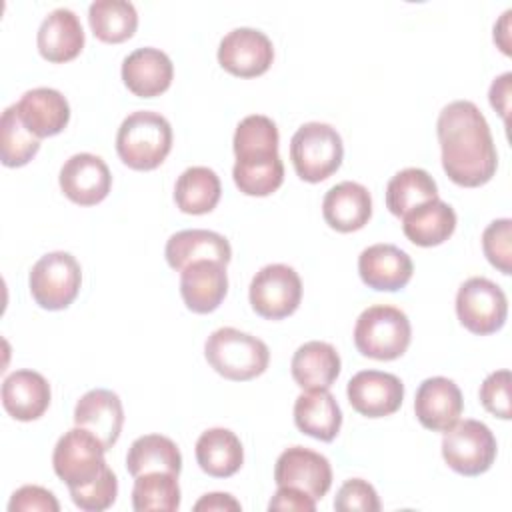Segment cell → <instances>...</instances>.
Returning a JSON list of instances; mask_svg holds the SVG:
<instances>
[{"instance_id": "obj_21", "label": "cell", "mask_w": 512, "mask_h": 512, "mask_svg": "<svg viewBox=\"0 0 512 512\" xmlns=\"http://www.w3.org/2000/svg\"><path fill=\"white\" fill-rule=\"evenodd\" d=\"M322 216L336 232H356L372 216V196L366 186L344 180L324 194Z\"/></svg>"}, {"instance_id": "obj_15", "label": "cell", "mask_w": 512, "mask_h": 512, "mask_svg": "<svg viewBox=\"0 0 512 512\" xmlns=\"http://www.w3.org/2000/svg\"><path fill=\"white\" fill-rule=\"evenodd\" d=\"M464 400L454 380L444 376L426 378L414 398V412L418 422L432 432H446L462 416Z\"/></svg>"}, {"instance_id": "obj_19", "label": "cell", "mask_w": 512, "mask_h": 512, "mask_svg": "<svg viewBox=\"0 0 512 512\" xmlns=\"http://www.w3.org/2000/svg\"><path fill=\"white\" fill-rule=\"evenodd\" d=\"M74 424L92 432L110 450L120 438L124 424V410L120 396L106 388L86 392L74 408Z\"/></svg>"}, {"instance_id": "obj_27", "label": "cell", "mask_w": 512, "mask_h": 512, "mask_svg": "<svg viewBox=\"0 0 512 512\" xmlns=\"http://www.w3.org/2000/svg\"><path fill=\"white\" fill-rule=\"evenodd\" d=\"M404 236L416 246H438L456 230V212L440 198L424 202L402 216Z\"/></svg>"}, {"instance_id": "obj_7", "label": "cell", "mask_w": 512, "mask_h": 512, "mask_svg": "<svg viewBox=\"0 0 512 512\" xmlns=\"http://www.w3.org/2000/svg\"><path fill=\"white\" fill-rule=\"evenodd\" d=\"M28 284L30 294L40 308L64 310L80 292L82 270L70 252H48L32 266Z\"/></svg>"}, {"instance_id": "obj_13", "label": "cell", "mask_w": 512, "mask_h": 512, "mask_svg": "<svg viewBox=\"0 0 512 512\" xmlns=\"http://www.w3.org/2000/svg\"><path fill=\"white\" fill-rule=\"evenodd\" d=\"M350 406L368 418L394 414L404 400V384L398 376L380 370H360L348 380Z\"/></svg>"}, {"instance_id": "obj_36", "label": "cell", "mask_w": 512, "mask_h": 512, "mask_svg": "<svg viewBox=\"0 0 512 512\" xmlns=\"http://www.w3.org/2000/svg\"><path fill=\"white\" fill-rule=\"evenodd\" d=\"M234 184L246 196H268L276 192L284 182V164L282 158L270 162H254L240 164L236 162L232 168Z\"/></svg>"}, {"instance_id": "obj_12", "label": "cell", "mask_w": 512, "mask_h": 512, "mask_svg": "<svg viewBox=\"0 0 512 512\" xmlns=\"http://www.w3.org/2000/svg\"><path fill=\"white\" fill-rule=\"evenodd\" d=\"M274 60V46L270 38L256 28H234L218 46L220 66L240 78H254L264 74Z\"/></svg>"}, {"instance_id": "obj_30", "label": "cell", "mask_w": 512, "mask_h": 512, "mask_svg": "<svg viewBox=\"0 0 512 512\" xmlns=\"http://www.w3.org/2000/svg\"><path fill=\"white\" fill-rule=\"evenodd\" d=\"M126 470L134 478L148 472H170L178 476L182 470V454L168 436L144 434L128 448Z\"/></svg>"}, {"instance_id": "obj_8", "label": "cell", "mask_w": 512, "mask_h": 512, "mask_svg": "<svg viewBox=\"0 0 512 512\" xmlns=\"http://www.w3.org/2000/svg\"><path fill=\"white\" fill-rule=\"evenodd\" d=\"M442 456L454 472L480 476L494 464L496 438L484 422L466 418L444 432Z\"/></svg>"}, {"instance_id": "obj_32", "label": "cell", "mask_w": 512, "mask_h": 512, "mask_svg": "<svg viewBox=\"0 0 512 512\" xmlns=\"http://www.w3.org/2000/svg\"><path fill=\"white\" fill-rule=\"evenodd\" d=\"M434 198H438V186L422 168H404L386 186V208L398 218Z\"/></svg>"}, {"instance_id": "obj_17", "label": "cell", "mask_w": 512, "mask_h": 512, "mask_svg": "<svg viewBox=\"0 0 512 512\" xmlns=\"http://www.w3.org/2000/svg\"><path fill=\"white\" fill-rule=\"evenodd\" d=\"M174 78V66L160 48H136L122 60V80L140 98H154L166 92Z\"/></svg>"}, {"instance_id": "obj_6", "label": "cell", "mask_w": 512, "mask_h": 512, "mask_svg": "<svg viewBox=\"0 0 512 512\" xmlns=\"http://www.w3.org/2000/svg\"><path fill=\"white\" fill-rule=\"evenodd\" d=\"M106 446L86 428L74 426L64 432L52 452L56 476L70 488L92 484L106 468Z\"/></svg>"}, {"instance_id": "obj_42", "label": "cell", "mask_w": 512, "mask_h": 512, "mask_svg": "<svg viewBox=\"0 0 512 512\" xmlns=\"http://www.w3.org/2000/svg\"><path fill=\"white\" fill-rule=\"evenodd\" d=\"M270 510H296V512H314L316 500L310 498L306 492L290 488V486H278L276 494L272 496Z\"/></svg>"}, {"instance_id": "obj_34", "label": "cell", "mask_w": 512, "mask_h": 512, "mask_svg": "<svg viewBox=\"0 0 512 512\" xmlns=\"http://www.w3.org/2000/svg\"><path fill=\"white\" fill-rule=\"evenodd\" d=\"M132 508L136 512H176L180 508L178 476L170 472H148L136 476L132 488Z\"/></svg>"}, {"instance_id": "obj_40", "label": "cell", "mask_w": 512, "mask_h": 512, "mask_svg": "<svg viewBox=\"0 0 512 512\" xmlns=\"http://www.w3.org/2000/svg\"><path fill=\"white\" fill-rule=\"evenodd\" d=\"M334 510L336 512H378L380 500L372 484H368L362 478H350L346 480L334 498Z\"/></svg>"}, {"instance_id": "obj_5", "label": "cell", "mask_w": 512, "mask_h": 512, "mask_svg": "<svg viewBox=\"0 0 512 512\" xmlns=\"http://www.w3.org/2000/svg\"><path fill=\"white\" fill-rule=\"evenodd\" d=\"M344 146L336 128L324 122L302 124L290 140V160L304 182H322L342 164Z\"/></svg>"}, {"instance_id": "obj_22", "label": "cell", "mask_w": 512, "mask_h": 512, "mask_svg": "<svg viewBox=\"0 0 512 512\" xmlns=\"http://www.w3.org/2000/svg\"><path fill=\"white\" fill-rule=\"evenodd\" d=\"M50 384L34 370H14L2 382V406L4 410L20 420H38L50 406Z\"/></svg>"}, {"instance_id": "obj_35", "label": "cell", "mask_w": 512, "mask_h": 512, "mask_svg": "<svg viewBox=\"0 0 512 512\" xmlns=\"http://www.w3.org/2000/svg\"><path fill=\"white\" fill-rule=\"evenodd\" d=\"M40 150V138H36L20 120L14 104L2 112L0 120V156L8 168L28 164Z\"/></svg>"}, {"instance_id": "obj_20", "label": "cell", "mask_w": 512, "mask_h": 512, "mask_svg": "<svg viewBox=\"0 0 512 512\" xmlns=\"http://www.w3.org/2000/svg\"><path fill=\"white\" fill-rule=\"evenodd\" d=\"M22 124L36 136L48 138L60 134L70 120V104L54 88H32L14 104Z\"/></svg>"}, {"instance_id": "obj_29", "label": "cell", "mask_w": 512, "mask_h": 512, "mask_svg": "<svg viewBox=\"0 0 512 512\" xmlns=\"http://www.w3.org/2000/svg\"><path fill=\"white\" fill-rule=\"evenodd\" d=\"M278 128L264 114H250L236 126L234 132V154L236 162L252 164V162H270L280 158L278 154Z\"/></svg>"}, {"instance_id": "obj_4", "label": "cell", "mask_w": 512, "mask_h": 512, "mask_svg": "<svg viewBox=\"0 0 512 512\" xmlns=\"http://www.w3.org/2000/svg\"><path fill=\"white\" fill-rule=\"evenodd\" d=\"M412 338L408 316L390 304L368 306L356 320L354 344L358 352L374 360L400 358Z\"/></svg>"}, {"instance_id": "obj_39", "label": "cell", "mask_w": 512, "mask_h": 512, "mask_svg": "<svg viewBox=\"0 0 512 512\" xmlns=\"http://www.w3.org/2000/svg\"><path fill=\"white\" fill-rule=\"evenodd\" d=\"M510 384H512V376L510 370H496L492 374H488L480 386V402L482 406L502 418V420H510L512 418V408H510Z\"/></svg>"}, {"instance_id": "obj_37", "label": "cell", "mask_w": 512, "mask_h": 512, "mask_svg": "<svg viewBox=\"0 0 512 512\" xmlns=\"http://www.w3.org/2000/svg\"><path fill=\"white\" fill-rule=\"evenodd\" d=\"M482 250L488 262L502 274L512 272V220L500 218L482 232Z\"/></svg>"}, {"instance_id": "obj_26", "label": "cell", "mask_w": 512, "mask_h": 512, "mask_svg": "<svg viewBox=\"0 0 512 512\" xmlns=\"http://www.w3.org/2000/svg\"><path fill=\"white\" fill-rule=\"evenodd\" d=\"M340 366V356L332 344L310 340L294 352L290 372L302 390H316L330 388L340 374Z\"/></svg>"}, {"instance_id": "obj_38", "label": "cell", "mask_w": 512, "mask_h": 512, "mask_svg": "<svg viewBox=\"0 0 512 512\" xmlns=\"http://www.w3.org/2000/svg\"><path fill=\"white\" fill-rule=\"evenodd\" d=\"M72 502L86 512H102L110 508L118 496V480L116 474L106 468L92 484L82 488H70Z\"/></svg>"}, {"instance_id": "obj_3", "label": "cell", "mask_w": 512, "mask_h": 512, "mask_svg": "<svg viewBox=\"0 0 512 512\" xmlns=\"http://www.w3.org/2000/svg\"><path fill=\"white\" fill-rule=\"evenodd\" d=\"M204 356L220 376L234 382L260 376L270 362V350L260 338L232 326L218 328L206 338Z\"/></svg>"}, {"instance_id": "obj_28", "label": "cell", "mask_w": 512, "mask_h": 512, "mask_svg": "<svg viewBox=\"0 0 512 512\" xmlns=\"http://www.w3.org/2000/svg\"><path fill=\"white\" fill-rule=\"evenodd\" d=\"M196 462L208 476L230 478L244 462L242 442L228 428H208L196 440Z\"/></svg>"}, {"instance_id": "obj_44", "label": "cell", "mask_w": 512, "mask_h": 512, "mask_svg": "<svg viewBox=\"0 0 512 512\" xmlns=\"http://www.w3.org/2000/svg\"><path fill=\"white\" fill-rule=\"evenodd\" d=\"M196 512H212V510H240V502L234 500L232 494L226 492H212V494H204L196 504H194Z\"/></svg>"}, {"instance_id": "obj_23", "label": "cell", "mask_w": 512, "mask_h": 512, "mask_svg": "<svg viewBox=\"0 0 512 512\" xmlns=\"http://www.w3.org/2000/svg\"><path fill=\"white\" fill-rule=\"evenodd\" d=\"M36 46L48 62L62 64L74 60L84 48V30L78 16L68 8L52 10L38 28Z\"/></svg>"}, {"instance_id": "obj_9", "label": "cell", "mask_w": 512, "mask_h": 512, "mask_svg": "<svg viewBox=\"0 0 512 512\" xmlns=\"http://www.w3.org/2000/svg\"><path fill=\"white\" fill-rule=\"evenodd\" d=\"M456 314L466 330L486 336L504 326L508 300L496 282L484 276H472L458 288Z\"/></svg>"}, {"instance_id": "obj_2", "label": "cell", "mask_w": 512, "mask_h": 512, "mask_svg": "<svg viewBox=\"0 0 512 512\" xmlns=\"http://www.w3.org/2000/svg\"><path fill=\"white\" fill-rule=\"evenodd\" d=\"M172 150L170 122L152 110L128 114L116 134V152L132 170L158 168Z\"/></svg>"}, {"instance_id": "obj_24", "label": "cell", "mask_w": 512, "mask_h": 512, "mask_svg": "<svg viewBox=\"0 0 512 512\" xmlns=\"http://www.w3.org/2000/svg\"><path fill=\"white\" fill-rule=\"evenodd\" d=\"M164 256L170 268L182 272L188 264L198 260H216L228 264L232 258L230 242L212 230L192 228L172 234L166 242Z\"/></svg>"}, {"instance_id": "obj_1", "label": "cell", "mask_w": 512, "mask_h": 512, "mask_svg": "<svg viewBox=\"0 0 512 512\" xmlns=\"http://www.w3.org/2000/svg\"><path fill=\"white\" fill-rule=\"evenodd\" d=\"M436 134L442 168L448 178L466 188L486 184L498 166L490 126L480 108L470 100H454L442 108Z\"/></svg>"}, {"instance_id": "obj_43", "label": "cell", "mask_w": 512, "mask_h": 512, "mask_svg": "<svg viewBox=\"0 0 512 512\" xmlns=\"http://www.w3.org/2000/svg\"><path fill=\"white\" fill-rule=\"evenodd\" d=\"M510 82H512V74L504 72L502 76H498L492 86H490V104L496 112H500V116L504 118V122H508V112H510Z\"/></svg>"}, {"instance_id": "obj_14", "label": "cell", "mask_w": 512, "mask_h": 512, "mask_svg": "<svg viewBox=\"0 0 512 512\" xmlns=\"http://www.w3.org/2000/svg\"><path fill=\"white\" fill-rule=\"evenodd\" d=\"M58 182L68 200L80 206H94L108 196L112 174L100 156L80 152L62 164Z\"/></svg>"}, {"instance_id": "obj_18", "label": "cell", "mask_w": 512, "mask_h": 512, "mask_svg": "<svg viewBox=\"0 0 512 512\" xmlns=\"http://www.w3.org/2000/svg\"><path fill=\"white\" fill-rule=\"evenodd\" d=\"M228 292L226 264L198 260L180 272V294L188 310L196 314L214 312Z\"/></svg>"}, {"instance_id": "obj_10", "label": "cell", "mask_w": 512, "mask_h": 512, "mask_svg": "<svg viewBox=\"0 0 512 512\" xmlns=\"http://www.w3.org/2000/svg\"><path fill=\"white\" fill-rule=\"evenodd\" d=\"M248 298L258 316L282 320L300 306L302 280L288 264H268L254 274Z\"/></svg>"}, {"instance_id": "obj_31", "label": "cell", "mask_w": 512, "mask_h": 512, "mask_svg": "<svg viewBox=\"0 0 512 512\" xmlns=\"http://www.w3.org/2000/svg\"><path fill=\"white\" fill-rule=\"evenodd\" d=\"M222 194L218 174L208 166L186 168L174 186V202L184 214H208Z\"/></svg>"}, {"instance_id": "obj_11", "label": "cell", "mask_w": 512, "mask_h": 512, "mask_svg": "<svg viewBox=\"0 0 512 512\" xmlns=\"http://www.w3.org/2000/svg\"><path fill=\"white\" fill-rule=\"evenodd\" d=\"M276 486H290L320 500L332 486V468L326 456L304 446L284 450L274 466Z\"/></svg>"}, {"instance_id": "obj_41", "label": "cell", "mask_w": 512, "mask_h": 512, "mask_svg": "<svg viewBox=\"0 0 512 512\" xmlns=\"http://www.w3.org/2000/svg\"><path fill=\"white\" fill-rule=\"evenodd\" d=\"M8 510L10 512H34V510H40V512H58L60 510V504L56 500V496L42 488V486H34V484H26L22 488H18L10 502H8Z\"/></svg>"}, {"instance_id": "obj_25", "label": "cell", "mask_w": 512, "mask_h": 512, "mask_svg": "<svg viewBox=\"0 0 512 512\" xmlns=\"http://www.w3.org/2000/svg\"><path fill=\"white\" fill-rule=\"evenodd\" d=\"M294 422L300 432L332 442L342 426V410L328 388L306 390L294 402Z\"/></svg>"}, {"instance_id": "obj_16", "label": "cell", "mask_w": 512, "mask_h": 512, "mask_svg": "<svg viewBox=\"0 0 512 512\" xmlns=\"http://www.w3.org/2000/svg\"><path fill=\"white\" fill-rule=\"evenodd\" d=\"M412 272V258L394 244H372L358 256V274L372 290H402L410 282Z\"/></svg>"}, {"instance_id": "obj_33", "label": "cell", "mask_w": 512, "mask_h": 512, "mask_svg": "<svg viewBox=\"0 0 512 512\" xmlns=\"http://www.w3.org/2000/svg\"><path fill=\"white\" fill-rule=\"evenodd\" d=\"M88 22L98 40L118 44L136 32L138 12L126 0H96L88 8Z\"/></svg>"}]
</instances>
